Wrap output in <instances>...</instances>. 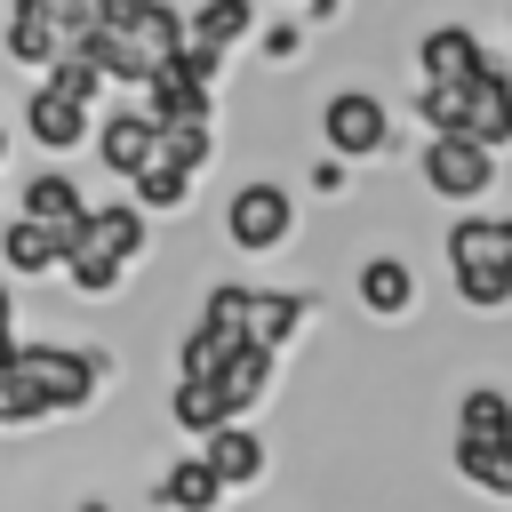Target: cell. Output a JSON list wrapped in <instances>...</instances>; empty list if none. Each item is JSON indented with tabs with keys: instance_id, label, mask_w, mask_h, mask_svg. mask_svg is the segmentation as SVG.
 Instances as JSON below:
<instances>
[{
	"instance_id": "cell-1",
	"label": "cell",
	"mask_w": 512,
	"mask_h": 512,
	"mask_svg": "<svg viewBox=\"0 0 512 512\" xmlns=\"http://www.w3.org/2000/svg\"><path fill=\"white\" fill-rule=\"evenodd\" d=\"M104 392V352H80V344H48V336H16L8 360H0V424H48V416H72Z\"/></svg>"
},
{
	"instance_id": "cell-2",
	"label": "cell",
	"mask_w": 512,
	"mask_h": 512,
	"mask_svg": "<svg viewBox=\"0 0 512 512\" xmlns=\"http://www.w3.org/2000/svg\"><path fill=\"white\" fill-rule=\"evenodd\" d=\"M176 48H184V8H168V0H104V16H96V32H88L80 56L104 80L144 88Z\"/></svg>"
},
{
	"instance_id": "cell-3",
	"label": "cell",
	"mask_w": 512,
	"mask_h": 512,
	"mask_svg": "<svg viewBox=\"0 0 512 512\" xmlns=\"http://www.w3.org/2000/svg\"><path fill=\"white\" fill-rule=\"evenodd\" d=\"M96 96H104V72L88 56H56L48 72H32V96H24V136L40 152H80L88 128H96Z\"/></svg>"
},
{
	"instance_id": "cell-4",
	"label": "cell",
	"mask_w": 512,
	"mask_h": 512,
	"mask_svg": "<svg viewBox=\"0 0 512 512\" xmlns=\"http://www.w3.org/2000/svg\"><path fill=\"white\" fill-rule=\"evenodd\" d=\"M448 272L472 312L512 304V216H456L448 224Z\"/></svg>"
},
{
	"instance_id": "cell-5",
	"label": "cell",
	"mask_w": 512,
	"mask_h": 512,
	"mask_svg": "<svg viewBox=\"0 0 512 512\" xmlns=\"http://www.w3.org/2000/svg\"><path fill=\"white\" fill-rule=\"evenodd\" d=\"M96 16H104V0H16V8H8L0 48H8V64L48 72L56 56H80V48H88Z\"/></svg>"
},
{
	"instance_id": "cell-6",
	"label": "cell",
	"mask_w": 512,
	"mask_h": 512,
	"mask_svg": "<svg viewBox=\"0 0 512 512\" xmlns=\"http://www.w3.org/2000/svg\"><path fill=\"white\" fill-rule=\"evenodd\" d=\"M224 240H232L240 256H272V248H288V240H296V192L272 184V176L232 184V200H224Z\"/></svg>"
},
{
	"instance_id": "cell-7",
	"label": "cell",
	"mask_w": 512,
	"mask_h": 512,
	"mask_svg": "<svg viewBox=\"0 0 512 512\" xmlns=\"http://www.w3.org/2000/svg\"><path fill=\"white\" fill-rule=\"evenodd\" d=\"M416 176H424L432 200H488L496 152L472 144V136H424V144H416Z\"/></svg>"
},
{
	"instance_id": "cell-8",
	"label": "cell",
	"mask_w": 512,
	"mask_h": 512,
	"mask_svg": "<svg viewBox=\"0 0 512 512\" xmlns=\"http://www.w3.org/2000/svg\"><path fill=\"white\" fill-rule=\"evenodd\" d=\"M320 144H328V160H376V152L392 144V112H384V96H368V88H336V96L320 104Z\"/></svg>"
},
{
	"instance_id": "cell-9",
	"label": "cell",
	"mask_w": 512,
	"mask_h": 512,
	"mask_svg": "<svg viewBox=\"0 0 512 512\" xmlns=\"http://www.w3.org/2000/svg\"><path fill=\"white\" fill-rule=\"evenodd\" d=\"M456 136H472V144H488V152L512 144V72H504L496 56H480V64L456 80Z\"/></svg>"
},
{
	"instance_id": "cell-10",
	"label": "cell",
	"mask_w": 512,
	"mask_h": 512,
	"mask_svg": "<svg viewBox=\"0 0 512 512\" xmlns=\"http://www.w3.org/2000/svg\"><path fill=\"white\" fill-rule=\"evenodd\" d=\"M232 320H240V344H256V352H288V336L312 320V296H288V288H248V280H232Z\"/></svg>"
},
{
	"instance_id": "cell-11",
	"label": "cell",
	"mask_w": 512,
	"mask_h": 512,
	"mask_svg": "<svg viewBox=\"0 0 512 512\" xmlns=\"http://www.w3.org/2000/svg\"><path fill=\"white\" fill-rule=\"evenodd\" d=\"M144 240H152V216H144L136 200H104V208L88 200V216L72 224V248H88V256H104V264H120V272L144 256Z\"/></svg>"
},
{
	"instance_id": "cell-12",
	"label": "cell",
	"mask_w": 512,
	"mask_h": 512,
	"mask_svg": "<svg viewBox=\"0 0 512 512\" xmlns=\"http://www.w3.org/2000/svg\"><path fill=\"white\" fill-rule=\"evenodd\" d=\"M88 136H96V160H104L112 176H136V168L160 152V120H152L144 104H112V112H104Z\"/></svg>"
},
{
	"instance_id": "cell-13",
	"label": "cell",
	"mask_w": 512,
	"mask_h": 512,
	"mask_svg": "<svg viewBox=\"0 0 512 512\" xmlns=\"http://www.w3.org/2000/svg\"><path fill=\"white\" fill-rule=\"evenodd\" d=\"M480 56L488 48H480L472 24H432V32H416V88H456Z\"/></svg>"
},
{
	"instance_id": "cell-14",
	"label": "cell",
	"mask_w": 512,
	"mask_h": 512,
	"mask_svg": "<svg viewBox=\"0 0 512 512\" xmlns=\"http://www.w3.org/2000/svg\"><path fill=\"white\" fill-rule=\"evenodd\" d=\"M352 296H360V312L400 320V312H416V264H408V256H368V264L352 272Z\"/></svg>"
},
{
	"instance_id": "cell-15",
	"label": "cell",
	"mask_w": 512,
	"mask_h": 512,
	"mask_svg": "<svg viewBox=\"0 0 512 512\" xmlns=\"http://www.w3.org/2000/svg\"><path fill=\"white\" fill-rule=\"evenodd\" d=\"M16 216H32V224H56V232H72L80 216H88V192L64 176V168H32L24 176V192H16Z\"/></svg>"
},
{
	"instance_id": "cell-16",
	"label": "cell",
	"mask_w": 512,
	"mask_h": 512,
	"mask_svg": "<svg viewBox=\"0 0 512 512\" xmlns=\"http://www.w3.org/2000/svg\"><path fill=\"white\" fill-rule=\"evenodd\" d=\"M248 32H256V0H200V8L184 16V40L208 48V56H232Z\"/></svg>"
},
{
	"instance_id": "cell-17",
	"label": "cell",
	"mask_w": 512,
	"mask_h": 512,
	"mask_svg": "<svg viewBox=\"0 0 512 512\" xmlns=\"http://www.w3.org/2000/svg\"><path fill=\"white\" fill-rule=\"evenodd\" d=\"M64 248H72V232H56V224H32V216H16L8 232H0V256H8V272H64Z\"/></svg>"
},
{
	"instance_id": "cell-18",
	"label": "cell",
	"mask_w": 512,
	"mask_h": 512,
	"mask_svg": "<svg viewBox=\"0 0 512 512\" xmlns=\"http://www.w3.org/2000/svg\"><path fill=\"white\" fill-rule=\"evenodd\" d=\"M152 504H160V512H216V504H224V480H216L200 456H176V464L152 480Z\"/></svg>"
},
{
	"instance_id": "cell-19",
	"label": "cell",
	"mask_w": 512,
	"mask_h": 512,
	"mask_svg": "<svg viewBox=\"0 0 512 512\" xmlns=\"http://www.w3.org/2000/svg\"><path fill=\"white\" fill-rule=\"evenodd\" d=\"M272 368H280V360H272V352H256V344H240V352L224 360V376H216V400H224V416H232V424H240V416H248V408L272 392Z\"/></svg>"
},
{
	"instance_id": "cell-20",
	"label": "cell",
	"mask_w": 512,
	"mask_h": 512,
	"mask_svg": "<svg viewBox=\"0 0 512 512\" xmlns=\"http://www.w3.org/2000/svg\"><path fill=\"white\" fill-rule=\"evenodd\" d=\"M200 464H208L224 488H248V480L264 472V440H256L248 424H216V432H208V448H200Z\"/></svg>"
},
{
	"instance_id": "cell-21",
	"label": "cell",
	"mask_w": 512,
	"mask_h": 512,
	"mask_svg": "<svg viewBox=\"0 0 512 512\" xmlns=\"http://www.w3.org/2000/svg\"><path fill=\"white\" fill-rule=\"evenodd\" d=\"M456 440H496V448H512V400H504L496 384H472V392L456 400Z\"/></svg>"
},
{
	"instance_id": "cell-22",
	"label": "cell",
	"mask_w": 512,
	"mask_h": 512,
	"mask_svg": "<svg viewBox=\"0 0 512 512\" xmlns=\"http://www.w3.org/2000/svg\"><path fill=\"white\" fill-rule=\"evenodd\" d=\"M128 184H136V208H144V216H176V208L192 200V176H184L176 160H160V152H152Z\"/></svg>"
},
{
	"instance_id": "cell-23",
	"label": "cell",
	"mask_w": 512,
	"mask_h": 512,
	"mask_svg": "<svg viewBox=\"0 0 512 512\" xmlns=\"http://www.w3.org/2000/svg\"><path fill=\"white\" fill-rule=\"evenodd\" d=\"M456 472L480 496H512V448H496V440H456Z\"/></svg>"
},
{
	"instance_id": "cell-24",
	"label": "cell",
	"mask_w": 512,
	"mask_h": 512,
	"mask_svg": "<svg viewBox=\"0 0 512 512\" xmlns=\"http://www.w3.org/2000/svg\"><path fill=\"white\" fill-rule=\"evenodd\" d=\"M168 424H184V432H216V424H232L224 416V400H216V384H192V376H176V392H168Z\"/></svg>"
},
{
	"instance_id": "cell-25",
	"label": "cell",
	"mask_w": 512,
	"mask_h": 512,
	"mask_svg": "<svg viewBox=\"0 0 512 512\" xmlns=\"http://www.w3.org/2000/svg\"><path fill=\"white\" fill-rule=\"evenodd\" d=\"M216 152V120H184V128H160V160H176L184 176H200Z\"/></svg>"
},
{
	"instance_id": "cell-26",
	"label": "cell",
	"mask_w": 512,
	"mask_h": 512,
	"mask_svg": "<svg viewBox=\"0 0 512 512\" xmlns=\"http://www.w3.org/2000/svg\"><path fill=\"white\" fill-rule=\"evenodd\" d=\"M296 48H304V24H288V16H280V24L264 32V56H272V64H288Z\"/></svg>"
},
{
	"instance_id": "cell-27",
	"label": "cell",
	"mask_w": 512,
	"mask_h": 512,
	"mask_svg": "<svg viewBox=\"0 0 512 512\" xmlns=\"http://www.w3.org/2000/svg\"><path fill=\"white\" fill-rule=\"evenodd\" d=\"M16 344V296H8V280H0V352Z\"/></svg>"
},
{
	"instance_id": "cell-28",
	"label": "cell",
	"mask_w": 512,
	"mask_h": 512,
	"mask_svg": "<svg viewBox=\"0 0 512 512\" xmlns=\"http://www.w3.org/2000/svg\"><path fill=\"white\" fill-rule=\"evenodd\" d=\"M80 512H112V504H80Z\"/></svg>"
},
{
	"instance_id": "cell-29",
	"label": "cell",
	"mask_w": 512,
	"mask_h": 512,
	"mask_svg": "<svg viewBox=\"0 0 512 512\" xmlns=\"http://www.w3.org/2000/svg\"><path fill=\"white\" fill-rule=\"evenodd\" d=\"M0 152H8V128H0Z\"/></svg>"
},
{
	"instance_id": "cell-30",
	"label": "cell",
	"mask_w": 512,
	"mask_h": 512,
	"mask_svg": "<svg viewBox=\"0 0 512 512\" xmlns=\"http://www.w3.org/2000/svg\"><path fill=\"white\" fill-rule=\"evenodd\" d=\"M504 72H512V64H504Z\"/></svg>"
}]
</instances>
